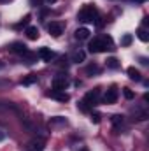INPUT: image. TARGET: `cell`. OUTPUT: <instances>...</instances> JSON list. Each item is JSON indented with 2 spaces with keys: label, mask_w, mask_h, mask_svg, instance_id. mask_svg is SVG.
I'll list each match as a JSON object with an SVG mask.
<instances>
[{
  "label": "cell",
  "mask_w": 149,
  "mask_h": 151,
  "mask_svg": "<svg viewBox=\"0 0 149 151\" xmlns=\"http://www.w3.org/2000/svg\"><path fill=\"white\" fill-rule=\"evenodd\" d=\"M90 53H104V51H111L114 49V44H112V37L109 35H102L98 39H93L88 46Z\"/></svg>",
  "instance_id": "6da1fadb"
},
{
  "label": "cell",
  "mask_w": 149,
  "mask_h": 151,
  "mask_svg": "<svg viewBox=\"0 0 149 151\" xmlns=\"http://www.w3.org/2000/svg\"><path fill=\"white\" fill-rule=\"evenodd\" d=\"M97 7L95 5H84L81 11H79V14H77V19L79 21H82V23H93L95 19H97Z\"/></svg>",
  "instance_id": "7a4b0ae2"
},
{
  "label": "cell",
  "mask_w": 149,
  "mask_h": 151,
  "mask_svg": "<svg viewBox=\"0 0 149 151\" xmlns=\"http://www.w3.org/2000/svg\"><path fill=\"white\" fill-rule=\"evenodd\" d=\"M69 86V79L65 74H58L53 79V90H58V91H65V88Z\"/></svg>",
  "instance_id": "3957f363"
},
{
  "label": "cell",
  "mask_w": 149,
  "mask_h": 151,
  "mask_svg": "<svg viewBox=\"0 0 149 151\" xmlns=\"http://www.w3.org/2000/svg\"><path fill=\"white\" fill-rule=\"evenodd\" d=\"M47 30H49V34H51L53 37H60V35L63 34V30H65V25H63L62 21H51V23L47 25Z\"/></svg>",
  "instance_id": "277c9868"
},
{
  "label": "cell",
  "mask_w": 149,
  "mask_h": 151,
  "mask_svg": "<svg viewBox=\"0 0 149 151\" xmlns=\"http://www.w3.org/2000/svg\"><path fill=\"white\" fill-rule=\"evenodd\" d=\"M98 100H100V91H98V90H93V91H88V93H86V97H84L82 102H84L88 107H93V106L98 104Z\"/></svg>",
  "instance_id": "5b68a950"
},
{
  "label": "cell",
  "mask_w": 149,
  "mask_h": 151,
  "mask_svg": "<svg viewBox=\"0 0 149 151\" xmlns=\"http://www.w3.org/2000/svg\"><path fill=\"white\" fill-rule=\"evenodd\" d=\"M116 100H117V88L112 86V88L107 90V93L104 95V102H105V104H114Z\"/></svg>",
  "instance_id": "8992f818"
},
{
  "label": "cell",
  "mask_w": 149,
  "mask_h": 151,
  "mask_svg": "<svg viewBox=\"0 0 149 151\" xmlns=\"http://www.w3.org/2000/svg\"><path fill=\"white\" fill-rule=\"evenodd\" d=\"M47 97H51V99H54V100H60V102H67V100L70 99L65 91H58V90H51V91H47Z\"/></svg>",
  "instance_id": "52a82bcc"
},
{
  "label": "cell",
  "mask_w": 149,
  "mask_h": 151,
  "mask_svg": "<svg viewBox=\"0 0 149 151\" xmlns=\"http://www.w3.org/2000/svg\"><path fill=\"white\" fill-rule=\"evenodd\" d=\"M37 56L40 60H44V62H51V60L54 58V53H53L49 47H40L39 53H37Z\"/></svg>",
  "instance_id": "ba28073f"
},
{
  "label": "cell",
  "mask_w": 149,
  "mask_h": 151,
  "mask_svg": "<svg viewBox=\"0 0 149 151\" xmlns=\"http://www.w3.org/2000/svg\"><path fill=\"white\" fill-rule=\"evenodd\" d=\"M27 150L28 151H44V142L34 139V141H30V142L27 144Z\"/></svg>",
  "instance_id": "9c48e42d"
},
{
  "label": "cell",
  "mask_w": 149,
  "mask_h": 151,
  "mask_svg": "<svg viewBox=\"0 0 149 151\" xmlns=\"http://www.w3.org/2000/svg\"><path fill=\"white\" fill-rule=\"evenodd\" d=\"M70 60L75 62V63H81V62H84V60H86V53H84L82 49H75L74 53L70 55Z\"/></svg>",
  "instance_id": "30bf717a"
},
{
  "label": "cell",
  "mask_w": 149,
  "mask_h": 151,
  "mask_svg": "<svg viewBox=\"0 0 149 151\" xmlns=\"http://www.w3.org/2000/svg\"><path fill=\"white\" fill-rule=\"evenodd\" d=\"M11 51H12V53H18V55H21V56H23L28 49H27V46H25V44H21V42H14V44H11Z\"/></svg>",
  "instance_id": "8fae6325"
},
{
  "label": "cell",
  "mask_w": 149,
  "mask_h": 151,
  "mask_svg": "<svg viewBox=\"0 0 149 151\" xmlns=\"http://www.w3.org/2000/svg\"><path fill=\"white\" fill-rule=\"evenodd\" d=\"M74 35H75V39H77V40H86V39L90 37V30H88L86 27H82V28H77Z\"/></svg>",
  "instance_id": "7c38bea8"
},
{
  "label": "cell",
  "mask_w": 149,
  "mask_h": 151,
  "mask_svg": "<svg viewBox=\"0 0 149 151\" xmlns=\"http://www.w3.org/2000/svg\"><path fill=\"white\" fill-rule=\"evenodd\" d=\"M27 37L30 39V40H35V39H39V28L37 27H27Z\"/></svg>",
  "instance_id": "4fadbf2b"
},
{
  "label": "cell",
  "mask_w": 149,
  "mask_h": 151,
  "mask_svg": "<svg viewBox=\"0 0 149 151\" xmlns=\"http://www.w3.org/2000/svg\"><path fill=\"white\" fill-rule=\"evenodd\" d=\"M133 116H135L133 119H139V121H142V119H146V118H148L149 114H148V111H146V109H140V107H137V109L133 111Z\"/></svg>",
  "instance_id": "5bb4252c"
},
{
  "label": "cell",
  "mask_w": 149,
  "mask_h": 151,
  "mask_svg": "<svg viewBox=\"0 0 149 151\" xmlns=\"http://www.w3.org/2000/svg\"><path fill=\"white\" fill-rule=\"evenodd\" d=\"M111 121H112V125H114V128L117 130V128H119V127L125 123V118H123L121 114H114V116L111 118Z\"/></svg>",
  "instance_id": "9a60e30c"
},
{
  "label": "cell",
  "mask_w": 149,
  "mask_h": 151,
  "mask_svg": "<svg viewBox=\"0 0 149 151\" xmlns=\"http://www.w3.org/2000/svg\"><path fill=\"white\" fill-rule=\"evenodd\" d=\"M128 76H130V79H133V81H140L142 77H140V72L135 69V67H128Z\"/></svg>",
  "instance_id": "2e32d148"
},
{
  "label": "cell",
  "mask_w": 149,
  "mask_h": 151,
  "mask_svg": "<svg viewBox=\"0 0 149 151\" xmlns=\"http://www.w3.org/2000/svg\"><path fill=\"white\" fill-rule=\"evenodd\" d=\"M86 74H88V76L100 74V67H98L97 63H91V65H88V67H86Z\"/></svg>",
  "instance_id": "e0dca14e"
},
{
  "label": "cell",
  "mask_w": 149,
  "mask_h": 151,
  "mask_svg": "<svg viewBox=\"0 0 149 151\" xmlns=\"http://www.w3.org/2000/svg\"><path fill=\"white\" fill-rule=\"evenodd\" d=\"M137 37L140 39L142 42H148V40H149V34H148V30H146V28H139V30H137Z\"/></svg>",
  "instance_id": "ac0fdd59"
},
{
  "label": "cell",
  "mask_w": 149,
  "mask_h": 151,
  "mask_svg": "<svg viewBox=\"0 0 149 151\" xmlns=\"http://www.w3.org/2000/svg\"><path fill=\"white\" fill-rule=\"evenodd\" d=\"M107 67H109V69H119V67H121V63H119V60H117V58H114V56H112V58H107Z\"/></svg>",
  "instance_id": "d6986e66"
},
{
  "label": "cell",
  "mask_w": 149,
  "mask_h": 151,
  "mask_svg": "<svg viewBox=\"0 0 149 151\" xmlns=\"http://www.w3.org/2000/svg\"><path fill=\"white\" fill-rule=\"evenodd\" d=\"M35 81H37V76L30 74L28 77H25V79H23V84H32V83H35Z\"/></svg>",
  "instance_id": "ffe728a7"
},
{
  "label": "cell",
  "mask_w": 149,
  "mask_h": 151,
  "mask_svg": "<svg viewBox=\"0 0 149 151\" xmlns=\"http://www.w3.org/2000/svg\"><path fill=\"white\" fill-rule=\"evenodd\" d=\"M132 44V35L130 34H126L125 37L121 39V46H130Z\"/></svg>",
  "instance_id": "44dd1931"
},
{
  "label": "cell",
  "mask_w": 149,
  "mask_h": 151,
  "mask_svg": "<svg viewBox=\"0 0 149 151\" xmlns=\"http://www.w3.org/2000/svg\"><path fill=\"white\" fill-rule=\"evenodd\" d=\"M123 95H125V99H128V100L133 99V91H132L130 88H123Z\"/></svg>",
  "instance_id": "7402d4cb"
},
{
  "label": "cell",
  "mask_w": 149,
  "mask_h": 151,
  "mask_svg": "<svg viewBox=\"0 0 149 151\" xmlns=\"http://www.w3.org/2000/svg\"><path fill=\"white\" fill-rule=\"evenodd\" d=\"M7 86H11V81L9 79H0V90H4Z\"/></svg>",
  "instance_id": "603a6c76"
},
{
  "label": "cell",
  "mask_w": 149,
  "mask_h": 151,
  "mask_svg": "<svg viewBox=\"0 0 149 151\" xmlns=\"http://www.w3.org/2000/svg\"><path fill=\"white\" fill-rule=\"evenodd\" d=\"M30 18H32V16H30V14H27V16H25V18H23V19H21V23H19V25H18V27H23V25H25V27H27V25H28V21H30Z\"/></svg>",
  "instance_id": "cb8c5ba5"
},
{
  "label": "cell",
  "mask_w": 149,
  "mask_h": 151,
  "mask_svg": "<svg viewBox=\"0 0 149 151\" xmlns=\"http://www.w3.org/2000/svg\"><path fill=\"white\" fill-rule=\"evenodd\" d=\"M100 118H102V116H100L98 113L91 114V121H93V123H100Z\"/></svg>",
  "instance_id": "d4e9b609"
},
{
  "label": "cell",
  "mask_w": 149,
  "mask_h": 151,
  "mask_svg": "<svg viewBox=\"0 0 149 151\" xmlns=\"http://www.w3.org/2000/svg\"><path fill=\"white\" fill-rule=\"evenodd\" d=\"M4 139H5V130H2V128H0V142H2Z\"/></svg>",
  "instance_id": "484cf974"
},
{
  "label": "cell",
  "mask_w": 149,
  "mask_h": 151,
  "mask_svg": "<svg viewBox=\"0 0 149 151\" xmlns=\"http://www.w3.org/2000/svg\"><path fill=\"white\" fill-rule=\"evenodd\" d=\"M140 63L142 65H148V58H140Z\"/></svg>",
  "instance_id": "4316f807"
},
{
  "label": "cell",
  "mask_w": 149,
  "mask_h": 151,
  "mask_svg": "<svg viewBox=\"0 0 149 151\" xmlns=\"http://www.w3.org/2000/svg\"><path fill=\"white\" fill-rule=\"evenodd\" d=\"M44 2H46V4H47V5H51V4H54V2H56V0H44Z\"/></svg>",
  "instance_id": "83f0119b"
},
{
  "label": "cell",
  "mask_w": 149,
  "mask_h": 151,
  "mask_svg": "<svg viewBox=\"0 0 149 151\" xmlns=\"http://www.w3.org/2000/svg\"><path fill=\"white\" fill-rule=\"evenodd\" d=\"M79 151H88V148H82V150H79Z\"/></svg>",
  "instance_id": "f1b7e54d"
},
{
  "label": "cell",
  "mask_w": 149,
  "mask_h": 151,
  "mask_svg": "<svg viewBox=\"0 0 149 151\" xmlns=\"http://www.w3.org/2000/svg\"><path fill=\"white\" fill-rule=\"evenodd\" d=\"M0 69H4V63H0Z\"/></svg>",
  "instance_id": "f546056e"
},
{
  "label": "cell",
  "mask_w": 149,
  "mask_h": 151,
  "mask_svg": "<svg viewBox=\"0 0 149 151\" xmlns=\"http://www.w3.org/2000/svg\"><path fill=\"white\" fill-rule=\"evenodd\" d=\"M135 2H146V0H135Z\"/></svg>",
  "instance_id": "4dcf8cb0"
},
{
  "label": "cell",
  "mask_w": 149,
  "mask_h": 151,
  "mask_svg": "<svg viewBox=\"0 0 149 151\" xmlns=\"http://www.w3.org/2000/svg\"><path fill=\"white\" fill-rule=\"evenodd\" d=\"M0 2H7V0H0Z\"/></svg>",
  "instance_id": "1f68e13d"
}]
</instances>
